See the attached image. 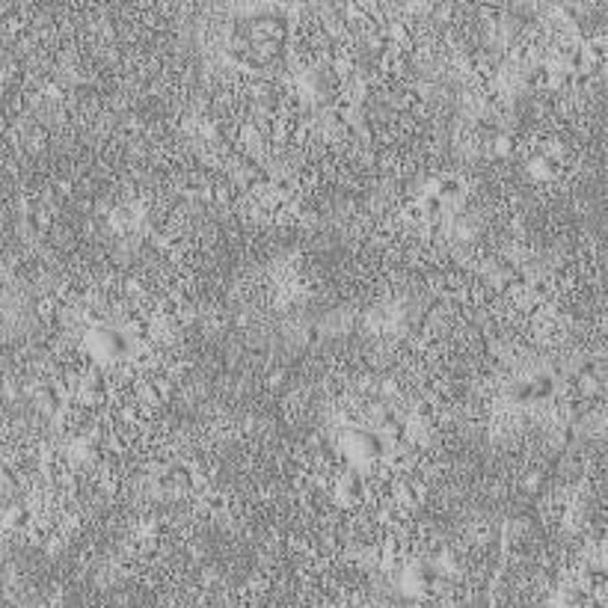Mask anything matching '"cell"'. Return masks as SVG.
<instances>
[{"instance_id": "5b68a950", "label": "cell", "mask_w": 608, "mask_h": 608, "mask_svg": "<svg viewBox=\"0 0 608 608\" xmlns=\"http://www.w3.org/2000/svg\"><path fill=\"white\" fill-rule=\"evenodd\" d=\"M303 342H306V344H315V342H320V327L309 324L306 329H303Z\"/></svg>"}, {"instance_id": "277c9868", "label": "cell", "mask_w": 608, "mask_h": 608, "mask_svg": "<svg viewBox=\"0 0 608 608\" xmlns=\"http://www.w3.org/2000/svg\"><path fill=\"white\" fill-rule=\"evenodd\" d=\"M514 149H516V137L511 131H498L493 137V151H496V155H511Z\"/></svg>"}, {"instance_id": "3957f363", "label": "cell", "mask_w": 608, "mask_h": 608, "mask_svg": "<svg viewBox=\"0 0 608 608\" xmlns=\"http://www.w3.org/2000/svg\"><path fill=\"white\" fill-rule=\"evenodd\" d=\"M3 522L9 525V529H30V525L36 522V514H33V507L27 502H15V505L6 507Z\"/></svg>"}, {"instance_id": "7a4b0ae2", "label": "cell", "mask_w": 608, "mask_h": 608, "mask_svg": "<svg viewBox=\"0 0 608 608\" xmlns=\"http://www.w3.org/2000/svg\"><path fill=\"white\" fill-rule=\"evenodd\" d=\"M505 398L511 401L514 407H531V404H537L534 401V392H531V386H529V380L525 377H516V380H511L505 386Z\"/></svg>"}, {"instance_id": "6da1fadb", "label": "cell", "mask_w": 608, "mask_h": 608, "mask_svg": "<svg viewBox=\"0 0 608 608\" xmlns=\"http://www.w3.org/2000/svg\"><path fill=\"white\" fill-rule=\"evenodd\" d=\"M431 190L440 196L445 205H451L454 199H463V196H466V178H463L460 173H454V169H445V173H440L433 178Z\"/></svg>"}]
</instances>
